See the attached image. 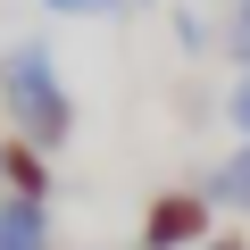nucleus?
Instances as JSON below:
<instances>
[{"instance_id": "423d86ee", "label": "nucleus", "mask_w": 250, "mask_h": 250, "mask_svg": "<svg viewBox=\"0 0 250 250\" xmlns=\"http://www.w3.org/2000/svg\"><path fill=\"white\" fill-rule=\"evenodd\" d=\"M225 50H233V59H242V75H250V0L225 17Z\"/></svg>"}, {"instance_id": "9d476101", "label": "nucleus", "mask_w": 250, "mask_h": 250, "mask_svg": "<svg viewBox=\"0 0 250 250\" xmlns=\"http://www.w3.org/2000/svg\"><path fill=\"white\" fill-rule=\"evenodd\" d=\"M208 250H250V242H208Z\"/></svg>"}, {"instance_id": "39448f33", "label": "nucleus", "mask_w": 250, "mask_h": 250, "mask_svg": "<svg viewBox=\"0 0 250 250\" xmlns=\"http://www.w3.org/2000/svg\"><path fill=\"white\" fill-rule=\"evenodd\" d=\"M9 184H17V200H42V192H50L42 150H25V142H17V150H9Z\"/></svg>"}, {"instance_id": "0eeeda50", "label": "nucleus", "mask_w": 250, "mask_h": 250, "mask_svg": "<svg viewBox=\"0 0 250 250\" xmlns=\"http://www.w3.org/2000/svg\"><path fill=\"white\" fill-rule=\"evenodd\" d=\"M50 9H59V17H117L125 0H50Z\"/></svg>"}, {"instance_id": "f03ea898", "label": "nucleus", "mask_w": 250, "mask_h": 250, "mask_svg": "<svg viewBox=\"0 0 250 250\" xmlns=\"http://www.w3.org/2000/svg\"><path fill=\"white\" fill-rule=\"evenodd\" d=\"M208 233V192H167L142 217V250H192Z\"/></svg>"}, {"instance_id": "6e6552de", "label": "nucleus", "mask_w": 250, "mask_h": 250, "mask_svg": "<svg viewBox=\"0 0 250 250\" xmlns=\"http://www.w3.org/2000/svg\"><path fill=\"white\" fill-rule=\"evenodd\" d=\"M225 117H233V134H242V142H250V75H242V83H233V100H225Z\"/></svg>"}, {"instance_id": "20e7f679", "label": "nucleus", "mask_w": 250, "mask_h": 250, "mask_svg": "<svg viewBox=\"0 0 250 250\" xmlns=\"http://www.w3.org/2000/svg\"><path fill=\"white\" fill-rule=\"evenodd\" d=\"M208 208H250V142L208 175Z\"/></svg>"}, {"instance_id": "7ed1b4c3", "label": "nucleus", "mask_w": 250, "mask_h": 250, "mask_svg": "<svg viewBox=\"0 0 250 250\" xmlns=\"http://www.w3.org/2000/svg\"><path fill=\"white\" fill-rule=\"evenodd\" d=\"M0 250H50V208L42 200H0Z\"/></svg>"}, {"instance_id": "9b49d317", "label": "nucleus", "mask_w": 250, "mask_h": 250, "mask_svg": "<svg viewBox=\"0 0 250 250\" xmlns=\"http://www.w3.org/2000/svg\"><path fill=\"white\" fill-rule=\"evenodd\" d=\"M0 184H9V150H0Z\"/></svg>"}, {"instance_id": "1a4fd4ad", "label": "nucleus", "mask_w": 250, "mask_h": 250, "mask_svg": "<svg viewBox=\"0 0 250 250\" xmlns=\"http://www.w3.org/2000/svg\"><path fill=\"white\" fill-rule=\"evenodd\" d=\"M175 42H184V50H208V25H200V17L184 9V17H175Z\"/></svg>"}, {"instance_id": "f257e3e1", "label": "nucleus", "mask_w": 250, "mask_h": 250, "mask_svg": "<svg viewBox=\"0 0 250 250\" xmlns=\"http://www.w3.org/2000/svg\"><path fill=\"white\" fill-rule=\"evenodd\" d=\"M0 100H9L25 150H59V142L75 134V100H67V83H59L50 42H17L9 59H0Z\"/></svg>"}]
</instances>
